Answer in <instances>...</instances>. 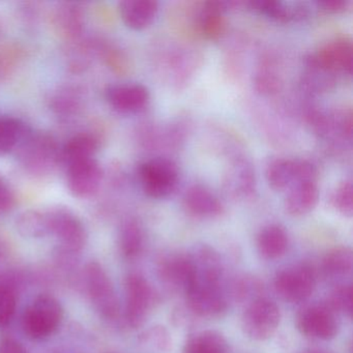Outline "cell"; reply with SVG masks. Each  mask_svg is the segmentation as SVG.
Returning a JSON list of instances; mask_svg holds the SVG:
<instances>
[{
	"mask_svg": "<svg viewBox=\"0 0 353 353\" xmlns=\"http://www.w3.org/2000/svg\"><path fill=\"white\" fill-rule=\"evenodd\" d=\"M63 319V307L55 297L42 294L24 310L22 330L32 340H44L52 336Z\"/></svg>",
	"mask_w": 353,
	"mask_h": 353,
	"instance_id": "obj_1",
	"label": "cell"
},
{
	"mask_svg": "<svg viewBox=\"0 0 353 353\" xmlns=\"http://www.w3.org/2000/svg\"><path fill=\"white\" fill-rule=\"evenodd\" d=\"M138 179L146 196L163 199L172 195L179 185V167L170 159L152 158L140 164Z\"/></svg>",
	"mask_w": 353,
	"mask_h": 353,
	"instance_id": "obj_2",
	"label": "cell"
},
{
	"mask_svg": "<svg viewBox=\"0 0 353 353\" xmlns=\"http://www.w3.org/2000/svg\"><path fill=\"white\" fill-rule=\"evenodd\" d=\"M23 166L34 174H45L61 160L57 141L48 134H28L19 145Z\"/></svg>",
	"mask_w": 353,
	"mask_h": 353,
	"instance_id": "obj_3",
	"label": "cell"
},
{
	"mask_svg": "<svg viewBox=\"0 0 353 353\" xmlns=\"http://www.w3.org/2000/svg\"><path fill=\"white\" fill-rule=\"evenodd\" d=\"M281 321V312L274 301L258 297L249 303L241 318L243 332L256 341H265L274 336Z\"/></svg>",
	"mask_w": 353,
	"mask_h": 353,
	"instance_id": "obj_4",
	"label": "cell"
},
{
	"mask_svg": "<svg viewBox=\"0 0 353 353\" xmlns=\"http://www.w3.org/2000/svg\"><path fill=\"white\" fill-rule=\"evenodd\" d=\"M88 294L97 311L106 319L119 316V303L110 276L98 262L92 261L85 268Z\"/></svg>",
	"mask_w": 353,
	"mask_h": 353,
	"instance_id": "obj_5",
	"label": "cell"
},
{
	"mask_svg": "<svg viewBox=\"0 0 353 353\" xmlns=\"http://www.w3.org/2000/svg\"><path fill=\"white\" fill-rule=\"evenodd\" d=\"M125 316L132 327H139L150 315L157 301L152 285L139 274H130L125 279Z\"/></svg>",
	"mask_w": 353,
	"mask_h": 353,
	"instance_id": "obj_6",
	"label": "cell"
},
{
	"mask_svg": "<svg viewBox=\"0 0 353 353\" xmlns=\"http://www.w3.org/2000/svg\"><path fill=\"white\" fill-rule=\"evenodd\" d=\"M185 294L188 307L198 317H222L228 307L221 284L193 280L185 289Z\"/></svg>",
	"mask_w": 353,
	"mask_h": 353,
	"instance_id": "obj_7",
	"label": "cell"
},
{
	"mask_svg": "<svg viewBox=\"0 0 353 353\" xmlns=\"http://www.w3.org/2000/svg\"><path fill=\"white\" fill-rule=\"evenodd\" d=\"M50 234L54 235L65 251H81L88 241L85 226L69 208L55 206L48 210Z\"/></svg>",
	"mask_w": 353,
	"mask_h": 353,
	"instance_id": "obj_8",
	"label": "cell"
},
{
	"mask_svg": "<svg viewBox=\"0 0 353 353\" xmlns=\"http://www.w3.org/2000/svg\"><path fill=\"white\" fill-rule=\"evenodd\" d=\"M317 174L316 167L303 159H276L268 165L265 171L268 185L276 191L290 189L301 181H317Z\"/></svg>",
	"mask_w": 353,
	"mask_h": 353,
	"instance_id": "obj_9",
	"label": "cell"
},
{
	"mask_svg": "<svg viewBox=\"0 0 353 353\" xmlns=\"http://www.w3.org/2000/svg\"><path fill=\"white\" fill-rule=\"evenodd\" d=\"M274 285L276 293L284 301L291 303H303L315 289V272L307 264L285 268L276 274Z\"/></svg>",
	"mask_w": 353,
	"mask_h": 353,
	"instance_id": "obj_10",
	"label": "cell"
},
{
	"mask_svg": "<svg viewBox=\"0 0 353 353\" xmlns=\"http://www.w3.org/2000/svg\"><path fill=\"white\" fill-rule=\"evenodd\" d=\"M296 327L307 338L332 340L338 334L336 314L327 305H309L297 314Z\"/></svg>",
	"mask_w": 353,
	"mask_h": 353,
	"instance_id": "obj_11",
	"label": "cell"
},
{
	"mask_svg": "<svg viewBox=\"0 0 353 353\" xmlns=\"http://www.w3.org/2000/svg\"><path fill=\"white\" fill-rule=\"evenodd\" d=\"M352 43L347 38L330 41L307 59V67L316 68L328 73L350 75L352 71Z\"/></svg>",
	"mask_w": 353,
	"mask_h": 353,
	"instance_id": "obj_12",
	"label": "cell"
},
{
	"mask_svg": "<svg viewBox=\"0 0 353 353\" xmlns=\"http://www.w3.org/2000/svg\"><path fill=\"white\" fill-rule=\"evenodd\" d=\"M67 166V183L72 195L86 199L98 193L104 172L96 159L77 161Z\"/></svg>",
	"mask_w": 353,
	"mask_h": 353,
	"instance_id": "obj_13",
	"label": "cell"
},
{
	"mask_svg": "<svg viewBox=\"0 0 353 353\" xmlns=\"http://www.w3.org/2000/svg\"><path fill=\"white\" fill-rule=\"evenodd\" d=\"M158 274L165 286L172 290L185 289L194 278V268L189 254H171L159 262Z\"/></svg>",
	"mask_w": 353,
	"mask_h": 353,
	"instance_id": "obj_14",
	"label": "cell"
},
{
	"mask_svg": "<svg viewBox=\"0 0 353 353\" xmlns=\"http://www.w3.org/2000/svg\"><path fill=\"white\" fill-rule=\"evenodd\" d=\"M106 98L110 106L121 113H137L150 102V92L140 83H119L108 88Z\"/></svg>",
	"mask_w": 353,
	"mask_h": 353,
	"instance_id": "obj_15",
	"label": "cell"
},
{
	"mask_svg": "<svg viewBox=\"0 0 353 353\" xmlns=\"http://www.w3.org/2000/svg\"><path fill=\"white\" fill-rule=\"evenodd\" d=\"M183 205L190 216L198 219L216 218L224 212V205L216 194L202 185H191L185 192Z\"/></svg>",
	"mask_w": 353,
	"mask_h": 353,
	"instance_id": "obj_16",
	"label": "cell"
},
{
	"mask_svg": "<svg viewBox=\"0 0 353 353\" xmlns=\"http://www.w3.org/2000/svg\"><path fill=\"white\" fill-rule=\"evenodd\" d=\"M250 9L281 23L299 21L309 16V8L303 3H289L274 0H257L248 3Z\"/></svg>",
	"mask_w": 353,
	"mask_h": 353,
	"instance_id": "obj_17",
	"label": "cell"
},
{
	"mask_svg": "<svg viewBox=\"0 0 353 353\" xmlns=\"http://www.w3.org/2000/svg\"><path fill=\"white\" fill-rule=\"evenodd\" d=\"M159 12L154 0H125L119 3V13L123 23L134 30L148 28Z\"/></svg>",
	"mask_w": 353,
	"mask_h": 353,
	"instance_id": "obj_18",
	"label": "cell"
},
{
	"mask_svg": "<svg viewBox=\"0 0 353 353\" xmlns=\"http://www.w3.org/2000/svg\"><path fill=\"white\" fill-rule=\"evenodd\" d=\"M231 3L226 1H208L203 3L198 15V28L202 36L208 40H218L226 30L227 21L225 13Z\"/></svg>",
	"mask_w": 353,
	"mask_h": 353,
	"instance_id": "obj_19",
	"label": "cell"
},
{
	"mask_svg": "<svg viewBox=\"0 0 353 353\" xmlns=\"http://www.w3.org/2000/svg\"><path fill=\"white\" fill-rule=\"evenodd\" d=\"M319 199L317 181H301L289 190L285 199V210L290 216H301L314 210Z\"/></svg>",
	"mask_w": 353,
	"mask_h": 353,
	"instance_id": "obj_20",
	"label": "cell"
},
{
	"mask_svg": "<svg viewBox=\"0 0 353 353\" xmlns=\"http://www.w3.org/2000/svg\"><path fill=\"white\" fill-rule=\"evenodd\" d=\"M53 24L59 36L67 40H76L83 32V13L76 3H61L53 15Z\"/></svg>",
	"mask_w": 353,
	"mask_h": 353,
	"instance_id": "obj_21",
	"label": "cell"
},
{
	"mask_svg": "<svg viewBox=\"0 0 353 353\" xmlns=\"http://www.w3.org/2000/svg\"><path fill=\"white\" fill-rule=\"evenodd\" d=\"M288 245V234L280 225H268L258 234V252L265 259L274 260L282 257L286 253Z\"/></svg>",
	"mask_w": 353,
	"mask_h": 353,
	"instance_id": "obj_22",
	"label": "cell"
},
{
	"mask_svg": "<svg viewBox=\"0 0 353 353\" xmlns=\"http://www.w3.org/2000/svg\"><path fill=\"white\" fill-rule=\"evenodd\" d=\"M100 148V140L92 134L82 133L72 137L63 146L61 159L69 165L77 161L92 159Z\"/></svg>",
	"mask_w": 353,
	"mask_h": 353,
	"instance_id": "obj_23",
	"label": "cell"
},
{
	"mask_svg": "<svg viewBox=\"0 0 353 353\" xmlns=\"http://www.w3.org/2000/svg\"><path fill=\"white\" fill-rule=\"evenodd\" d=\"M18 232L28 239H42L50 234L48 210H28L16 220Z\"/></svg>",
	"mask_w": 353,
	"mask_h": 353,
	"instance_id": "obj_24",
	"label": "cell"
},
{
	"mask_svg": "<svg viewBox=\"0 0 353 353\" xmlns=\"http://www.w3.org/2000/svg\"><path fill=\"white\" fill-rule=\"evenodd\" d=\"M183 353H228V342L221 332L204 330L185 342Z\"/></svg>",
	"mask_w": 353,
	"mask_h": 353,
	"instance_id": "obj_25",
	"label": "cell"
},
{
	"mask_svg": "<svg viewBox=\"0 0 353 353\" xmlns=\"http://www.w3.org/2000/svg\"><path fill=\"white\" fill-rule=\"evenodd\" d=\"M30 133L26 123L20 119L0 117V154L15 150Z\"/></svg>",
	"mask_w": 353,
	"mask_h": 353,
	"instance_id": "obj_26",
	"label": "cell"
},
{
	"mask_svg": "<svg viewBox=\"0 0 353 353\" xmlns=\"http://www.w3.org/2000/svg\"><path fill=\"white\" fill-rule=\"evenodd\" d=\"M228 192L235 195H249L255 185V173L251 165L245 161H237L227 175Z\"/></svg>",
	"mask_w": 353,
	"mask_h": 353,
	"instance_id": "obj_27",
	"label": "cell"
},
{
	"mask_svg": "<svg viewBox=\"0 0 353 353\" xmlns=\"http://www.w3.org/2000/svg\"><path fill=\"white\" fill-rule=\"evenodd\" d=\"M119 247L125 258L137 257L143 247V230L135 219H128L119 231Z\"/></svg>",
	"mask_w": 353,
	"mask_h": 353,
	"instance_id": "obj_28",
	"label": "cell"
},
{
	"mask_svg": "<svg viewBox=\"0 0 353 353\" xmlns=\"http://www.w3.org/2000/svg\"><path fill=\"white\" fill-rule=\"evenodd\" d=\"M353 268L352 250L347 247H338L330 250L322 261V270L326 276L342 278L350 274Z\"/></svg>",
	"mask_w": 353,
	"mask_h": 353,
	"instance_id": "obj_29",
	"label": "cell"
},
{
	"mask_svg": "<svg viewBox=\"0 0 353 353\" xmlns=\"http://www.w3.org/2000/svg\"><path fill=\"white\" fill-rule=\"evenodd\" d=\"M332 208L345 216H352L353 212V188L352 181H342L336 185L330 197Z\"/></svg>",
	"mask_w": 353,
	"mask_h": 353,
	"instance_id": "obj_30",
	"label": "cell"
},
{
	"mask_svg": "<svg viewBox=\"0 0 353 353\" xmlns=\"http://www.w3.org/2000/svg\"><path fill=\"white\" fill-rule=\"evenodd\" d=\"M328 307L336 314L350 317L352 313V286L351 284L339 285L328 297Z\"/></svg>",
	"mask_w": 353,
	"mask_h": 353,
	"instance_id": "obj_31",
	"label": "cell"
},
{
	"mask_svg": "<svg viewBox=\"0 0 353 353\" xmlns=\"http://www.w3.org/2000/svg\"><path fill=\"white\" fill-rule=\"evenodd\" d=\"M232 288L233 295L236 301H243L250 299V303H251L254 299L261 297L260 293L262 291V285L256 279L243 276V278L235 281Z\"/></svg>",
	"mask_w": 353,
	"mask_h": 353,
	"instance_id": "obj_32",
	"label": "cell"
},
{
	"mask_svg": "<svg viewBox=\"0 0 353 353\" xmlns=\"http://www.w3.org/2000/svg\"><path fill=\"white\" fill-rule=\"evenodd\" d=\"M17 309V299L12 289L0 286V327H5L13 319Z\"/></svg>",
	"mask_w": 353,
	"mask_h": 353,
	"instance_id": "obj_33",
	"label": "cell"
},
{
	"mask_svg": "<svg viewBox=\"0 0 353 353\" xmlns=\"http://www.w3.org/2000/svg\"><path fill=\"white\" fill-rule=\"evenodd\" d=\"M255 86L258 92L263 94L278 92L282 86L280 77L272 70H261L255 77Z\"/></svg>",
	"mask_w": 353,
	"mask_h": 353,
	"instance_id": "obj_34",
	"label": "cell"
},
{
	"mask_svg": "<svg viewBox=\"0 0 353 353\" xmlns=\"http://www.w3.org/2000/svg\"><path fill=\"white\" fill-rule=\"evenodd\" d=\"M16 205V196L11 185L0 175V212H9Z\"/></svg>",
	"mask_w": 353,
	"mask_h": 353,
	"instance_id": "obj_35",
	"label": "cell"
},
{
	"mask_svg": "<svg viewBox=\"0 0 353 353\" xmlns=\"http://www.w3.org/2000/svg\"><path fill=\"white\" fill-rule=\"evenodd\" d=\"M146 340L150 343V344L156 346L157 348L164 350L170 344V338H169L168 332L162 326L159 327H152V330L148 332L146 334Z\"/></svg>",
	"mask_w": 353,
	"mask_h": 353,
	"instance_id": "obj_36",
	"label": "cell"
},
{
	"mask_svg": "<svg viewBox=\"0 0 353 353\" xmlns=\"http://www.w3.org/2000/svg\"><path fill=\"white\" fill-rule=\"evenodd\" d=\"M318 7L330 13H340L349 7L348 0H321L318 1Z\"/></svg>",
	"mask_w": 353,
	"mask_h": 353,
	"instance_id": "obj_37",
	"label": "cell"
},
{
	"mask_svg": "<svg viewBox=\"0 0 353 353\" xmlns=\"http://www.w3.org/2000/svg\"><path fill=\"white\" fill-rule=\"evenodd\" d=\"M0 353H30L28 349L15 339L3 338L0 340Z\"/></svg>",
	"mask_w": 353,
	"mask_h": 353,
	"instance_id": "obj_38",
	"label": "cell"
},
{
	"mask_svg": "<svg viewBox=\"0 0 353 353\" xmlns=\"http://www.w3.org/2000/svg\"><path fill=\"white\" fill-rule=\"evenodd\" d=\"M301 353H328V352H325V351L318 350V349H310V350H305Z\"/></svg>",
	"mask_w": 353,
	"mask_h": 353,
	"instance_id": "obj_39",
	"label": "cell"
}]
</instances>
